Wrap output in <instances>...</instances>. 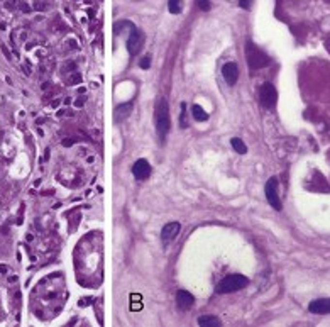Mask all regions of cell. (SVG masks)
<instances>
[{"label":"cell","mask_w":330,"mask_h":327,"mask_svg":"<svg viewBox=\"0 0 330 327\" xmlns=\"http://www.w3.org/2000/svg\"><path fill=\"white\" fill-rule=\"evenodd\" d=\"M191 115H193V119L197 120V122H204V120L208 119V114L205 112L204 107L198 105V104L191 105Z\"/></svg>","instance_id":"obj_12"},{"label":"cell","mask_w":330,"mask_h":327,"mask_svg":"<svg viewBox=\"0 0 330 327\" xmlns=\"http://www.w3.org/2000/svg\"><path fill=\"white\" fill-rule=\"evenodd\" d=\"M198 326L202 327H217L220 326V321L217 317H214V315H202V317H198Z\"/></svg>","instance_id":"obj_13"},{"label":"cell","mask_w":330,"mask_h":327,"mask_svg":"<svg viewBox=\"0 0 330 327\" xmlns=\"http://www.w3.org/2000/svg\"><path fill=\"white\" fill-rule=\"evenodd\" d=\"M180 126L188 127V120H187V104H181V115H180Z\"/></svg>","instance_id":"obj_17"},{"label":"cell","mask_w":330,"mask_h":327,"mask_svg":"<svg viewBox=\"0 0 330 327\" xmlns=\"http://www.w3.org/2000/svg\"><path fill=\"white\" fill-rule=\"evenodd\" d=\"M130 109H132V102H129V104H124V105H119V107L115 109V119L117 120L126 119V117L130 114Z\"/></svg>","instance_id":"obj_14"},{"label":"cell","mask_w":330,"mask_h":327,"mask_svg":"<svg viewBox=\"0 0 330 327\" xmlns=\"http://www.w3.org/2000/svg\"><path fill=\"white\" fill-rule=\"evenodd\" d=\"M132 175L137 178V180H146V178H149V175H151L149 161L144 160V158L137 160L136 163H134V166H132Z\"/></svg>","instance_id":"obj_7"},{"label":"cell","mask_w":330,"mask_h":327,"mask_svg":"<svg viewBox=\"0 0 330 327\" xmlns=\"http://www.w3.org/2000/svg\"><path fill=\"white\" fill-rule=\"evenodd\" d=\"M246 60L251 70H263V68H266L271 63L269 56L264 51H261L257 46H254L252 41H247L246 43Z\"/></svg>","instance_id":"obj_2"},{"label":"cell","mask_w":330,"mask_h":327,"mask_svg":"<svg viewBox=\"0 0 330 327\" xmlns=\"http://www.w3.org/2000/svg\"><path fill=\"white\" fill-rule=\"evenodd\" d=\"M142 44H144L142 33H141L137 27H132L129 37H127V51H129L130 56H136V54L141 51V48H142Z\"/></svg>","instance_id":"obj_6"},{"label":"cell","mask_w":330,"mask_h":327,"mask_svg":"<svg viewBox=\"0 0 330 327\" xmlns=\"http://www.w3.org/2000/svg\"><path fill=\"white\" fill-rule=\"evenodd\" d=\"M180 230H181V226L178 222L166 224V226L163 227V230H161V237H163V243L168 244V243H171L173 239H176V236L180 234Z\"/></svg>","instance_id":"obj_11"},{"label":"cell","mask_w":330,"mask_h":327,"mask_svg":"<svg viewBox=\"0 0 330 327\" xmlns=\"http://www.w3.org/2000/svg\"><path fill=\"white\" fill-rule=\"evenodd\" d=\"M251 3H252V0H239V5L242 7L244 10H249L251 9Z\"/></svg>","instance_id":"obj_20"},{"label":"cell","mask_w":330,"mask_h":327,"mask_svg":"<svg viewBox=\"0 0 330 327\" xmlns=\"http://www.w3.org/2000/svg\"><path fill=\"white\" fill-rule=\"evenodd\" d=\"M195 304V297L187 290H178L176 292V305L180 311H190Z\"/></svg>","instance_id":"obj_8"},{"label":"cell","mask_w":330,"mask_h":327,"mask_svg":"<svg viewBox=\"0 0 330 327\" xmlns=\"http://www.w3.org/2000/svg\"><path fill=\"white\" fill-rule=\"evenodd\" d=\"M259 102L264 109H273L278 102V92L274 88L273 83L266 82V83L261 85L259 88Z\"/></svg>","instance_id":"obj_4"},{"label":"cell","mask_w":330,"mask_h":327,"mask_svg":"<svg viewBox=\"0 0 330 327\" xmlns=\"http://www.w3.org/2000/svg\"><path fill=\"white\" fill-rule=\"evenodd\" d=\"M197 3H198V7H200L202 10H205V12H207V10H210V2H208V0H197Z\"/></svg>","instance_id":"obj_19"},{"label":"cell","mask_w":330,"mask_h":327,"mask_svg":"<svg viewBox=\"0 0 330 327\" xmlns=\"http://www.w3.org/2000/svg\"><path fill=\"white\" fill-rule=\"evenodd\" d=\"M308 311L317 315H327L330 314V298H317L308 305Z\"/></svg>","instance_id":"obj_10"},{"label":"cell","mask_w":330,"mask_h":327,"mask_svg":"<svg viewBox=\"0 0 330 327\" xmlns=\"http://www.w3.org/2000/svg\"><path fill=\"white\" fill-rule=\"evenodd\" d=\"M222 77L229 85H236L239 80V68L236 63H225L222 66Z\"/></svg>","instance_id":"obj_9"},{"label":"cell","mask_w":330,"mask_h":327,"mask_svg":"<svg viewBox=\"0 0 330 327\" xmlns=\"http://www.w3.org/2000/svg\"><path fill=\"white\" fill-rule=\"evenodd\" d=\"M139 66L142 68V70H147V68L151 66V54H146V56H142V58H141Z\"/></svg>","instance_id":"obj_18"},{"label":"cell","mask_w":330,"mask_h":327,"mask_svg":"<svg viewBox=\"0 0 330 327\" xmlns=\"http://www.w3.org/2000/svg\"><path fill=\"white\" fill-rule=\"evenodd\" d=\"M170 129H171L170 107H168L166 98H161V100L157 102V107H156V131H157V136H159V139L163 141V143H164V139H166Z\"/></svg>","instance_id":"obj_1"},{"label":"cell","mask_w":330,"mask_h":327,"mask_svg":"<svg viewBox=\"0 0 330 327\" xmlns=\"http://www.w3.org/2000/svg\"><path fill=\"white\" fill-rule=\"evenodd\" d=\"M230 144H232L234 151H237L239 154H246L247 153V146L244 144L242 139H239V137H232V139H230Z\"/></svg>","instance_id":"obj_15"},{"label":"cell","mask_w":330,"mask_h":327,"mask_svg":"<svg viewBox=\"0 0 330 327\" xmlns=\"http://www.w3.org/2000/svg\"><path fill=\"white\" fill-rule=\"evenodd\" d=\"M168 10L171 14H180L181 12V0H170L168 2Z\"/></svg>","instance_id":"obj_16"},{"label":"cell","mask_w":330,"mask_h":327,"mask_svg":"<svg viewBox=\"0 0 330 327\" xmlns=\"http://www.w3.org/2000/svg\"><path fill=\"white\" fill-rule=\"evenodd\" d=\"M249 285V278L244 275H227L217 285V294H234Z\"/></svg>","instance_id":"obj_3"},{"label":"cell","mask_w":330,"mask_h":327,"mask_svg":"<svg viewBox=\"0 0 330 327\" xmlns=\"http://www.w3.org/2000/svg\"><path fill=\"white\" fill-rule=\"evenodd\" d=\"M264 192H266V198L269 202V205L274 209V211H281L283 205H281V198L278 195V180L276 178H269L264 187Z\"/></svg>","instance_id":"obj_5"}]
</instances>
